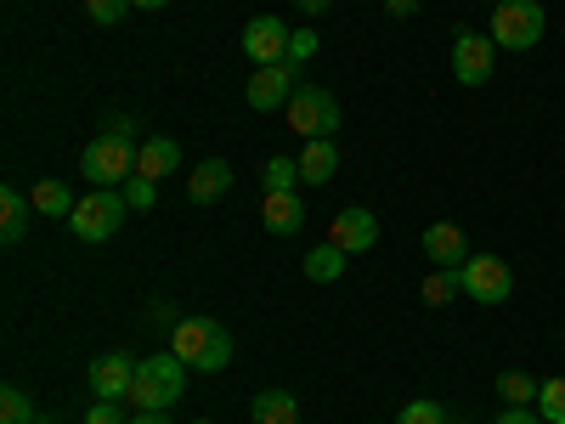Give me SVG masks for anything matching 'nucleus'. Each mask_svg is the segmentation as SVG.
I'll list each match as a JSON object with an SVG mask.
<instances>
[{"instance_id":"obj_28","label":"nucleus","mask_w":565,"mask_h":424,"mask_svg":"<svg viewBox=\"0 0 565 424\" xmlns=\"http://www.w3.org/2000/svg\"><path fill=\"white\" fill-rule=\"evenodd\" d=\"M396 424H447V418H441V402H430V396H413V402L396 413Z\"/></svg>"},{"instance_id":"obj_13","label":"nucleus","mask_w":565,"mask_h":424,"mask_svg":"<svg viewBox=\"0 0 565 424\" xmlns=\"http://www.w3.org/2000/svg\"><path fill=\"white\" fill-rule=\"evenodd\" d=\"M260 226L271 239H295L306 226V199L300 193H260Z\"/></svg>"},{"instance_id":"obj_30","label":"nucleus","mask_w":565,"mask_h":424,"mask_svg":"<svg viewBox=\"0 0 565 424\" xmlns=\"http://www.w3.org/2000/svg\"><path fill=\"white\" fill-rule=\"evenodd\" d=\"M311 57H317V34H311V29H300V34H289V63H300V68H306Z\"/></svg>"},{"instance_id":"obj_16","label":"nucleus","mask_w":565,"mask_h":424,"mask_svg":"<svg viewBox=\"0 0 565 424\" xmlns=\"http://www.w3.org/2000/svg\"><path fill=\"white\" fill-rule=\"evenodd\" d=\"M170 170H181V141L175 136H148L141 141V159H136V176L164 181Z\"/></svg>"},{"instance_id":"obj_38","label":"nucleus","mask_w":565,"mask_h":424,"mask_svg":"<svg viewBox=\"0 0 565 424\" xmlns=\"http://www.w3.org/2000/svg\"><path fill=\"white\" fill-rule=\"evenodd\" d=\"M199 424H204V418H199Z\"/></svg>"},{"instance_id":"obj_15","label":"nucleus","mask_w":565,"mask_h":424,"mask_svg":"<svg viewBox=\"0 0 565 424\" xmlns=\"http://www.w3.org/2000/svg\"><path fill=\"white\" fill-rule=\"evenodd\" d=\"M424 255H430L436 266H463L469 261V239L452 221H436V226H424Z\"/></svg>"},{"instance_id":"obj_17","label":"nucleus","mask_w":565,"mask_h":424,"mask_svg":"<svg viewBox=\"0 0 565 424\" xmlns=\"http://www.w3.org/2000/svg\"><path fill=\"white\" fill-rule=\"evenodd\" d=\"M226 187H232V165L226 159H204L193 176H186V199H193V204H215Z\"/></svg>"},{"instance_id":"obj_24","label":"nucleus","mask_w":565,"mask_h":424,"mask_svg":"<svg viewBox=\"0 0 565 424\" xmlns=\"http://www.w3.org/2000/svg\"><path fill=\"white\" fill-rule=\"evenodd\" d=\"M452 295H463V277H458V266H436L430 277H424V300H430V306H447Z\"/></svg>"},{"instance_id":"obj_2","label":"nucleus","mask_w":565,"mask_h":424,"mask_svg":"<svg viewBox=\"0 0 565 424\" xmlns=\"http://www.w3.org/2000/svg\"><path fill=\"white\" fill-rule=\"evenodd\" d=\"M181 396H186V362L175 351H153L148 362H136V385H130L136 413H170Z\"/></svg>"},{"instance_id":"obj_8","label":"nucleus","mask_w":565,"mask_h":424,"mask_svg":"<svg viewBox=\"0 0 565 424\" xmlns=\"http://www.w3.org/2000/svg\"><path fill=\"white\" fill-rule=\"evenodd\" d=\"M492 68H498V45H492V34L458 29V40H452V80H458V85H487Z\"/></svg>"},{"instance_id":"obj_31","label":"nucleus","mask_w":565,"mask_h":424,"mask_svg":"<svg viewBox=\"0 0 565 424\" xmlns=\"http://www.w3.org/2000/svg\"><path fill=\"white\" fill-rule=\"evenodd\" d=\"M85 424H125V413H119V402H90Z\"/></svg>"},{"instance_id":"obj_27","label":"nucleus","mask_w":565,"mask_h":424,"mask_svg":"<svg viewBox=\"0 0 565 424\" xmlns=\"http://www.w3.org/2000/svg\"><path fill=\"white\" fill-rule=\"evenodd\" d=\"M119 193H125V204H130V210H153V204H159V181H148V176H130V181L119 187Z\"/></svg>"},{"instance_id":"obj_10","label":"nucleus","mask_w":565,"mask_h":424,"mask_svg":"<svg viewBox=\"0 0 565 424\" xmlns=\"http://www.w3.org/2000/svg\"><path fill=\"white\" fill-rule=\"evenodd\" d=\"M85 380H90V396H97V402H130L136 362H130L125 351H103V357H90Z\"/></svg>"},{"instance_id":"obj_19","label":"nucleus","mask_w":565,"mask_h":424,"mask_svg":"<svg viewBox=\"0 0 565 424\" xmlns=\"http://www.w3.org/2000/svg\"><path fill=\"white\" fill-rule=\"evenodd\" d=\"M249 413H255V424H300V396H289V391H260V396L249 402Z\"/></svg>"},{"instance_id":"obj_21","label":"nucleus","mask_w":565,"mask_h":424,"mask_svg":"<svg viewBox=\"0 0 565 424\" xmlns=\"http://www.w3.org/2000/svg\"><path fill=\"white\" fill-rule=\"evenodd\" d=\"M260 193H300V159H266L260 165Z\"/></svg>"},{"instance_id":"obj_29","label":"nucleus","mask_w":565,"mask_h":424,"mask_svg":"<svg viewBox=\"0 0 565 424\" xmlns=\"http://www.w3.org/2000/svg\"><path fill=\"white\" fill-rule=\"evenodd\" d=\"M125 12H130V0H85V18H90V23H103V29L125 23Z\"/></svg>"},{"instance_id":"obj_18","label":"nucleus","mask_w":565,"mask_h":424,"mask_svg":"<svg viewBox=\"0 0 565 424\" xmlns=\"http://www.w3.org/2000/svg\"><path fill=\"white\" fill-rule=\"evenodd\" d=\"M29 210L34 199H23L18 187H0V244H23V232H29Z\"/></svg>"},{"instance_id":"obj_7","label":"nucleus","mask_w":565,"mask_h":424,"mask_svg":"<svg viewBox=\"0 0 565 424\" xmlns=\"http://www.w3.org/2000/svg\"><path fill=\"white\" fill-rule=\"evenodd\" d=\"M289 130H300L306 141L334 136V130H340V103L328 97L322 85H300L295 97H289Z\"/></svg>"},{"instance_id":"obj_6","label":"nucleus","mask_w":565,"mask_h":424,"mask_svg":"<svg viewBox=\"0 0 565 424\" xmlns=\"http://www.w3.org/2000/svg\"><path fill=\"white\" fill-rule=\"evenodd\" d=\"M458 277H463V295L476 300V306H503V300L514 295V272H509V261H498V255H469V261L458 266Z\"/></svg>"},{"instance_id":"obj_36","label":"nucleus","mask_w":565,"mask_h":424,"mask_svg":"<svg viewBox=\"0 0 565 424\" xmlns=\"http://www.w3.org/2000/svg\"><path fill=\"white\" fill-rule=\"evenodd\" d=\"M130 424H170V418H164V413H136Z\"/></svg>"},{"instance_id":"obj_39","label":"nucleus","mask_w":565,"mask_h":424,"mask_svg":"<svg viewBox=\"0 0 565 424\" xmlns=\"http://www.w3.org/2000/svg\"><path fill=\"white\" fill-rule=\"evenodd\" d=\"M458 424H463V418H458Z\"/></svg>"},{"instance_id":"obj_32","label":"nucleus","mask_w":565,"mask_h":424,"mask_svg":"<svg viewBox=\"0 0 565 424\" xmlns=\"http://www.w3.org/2000/svg\"><path fill=\"white\" fill-rule=\"evenodd\" d=\"M498 424H543V413H532V407H503Z\"/></svg>"},{"instance_id":"obj_22","label":"nucleus","mask_w":565,"mask_h":424,"mask_svg":"<svg viewBox=\"0 0 565 424\" xmlns=\"http://www.w3.org/2000/svg\"><path fill=\"white\" fill-rule=\"evenodd\" d=\"M537 380H532V373H521V368H503L498 373V396H503V407H532L537 402Z\"/></svg>"},{"instance_id":"obj_4","label":"nucleus","mask_w":565,"mask_h":424,"mask_svg":"<svg viewBox=\"0 0 565 424\" xmlns=\"http://www.w3.org/2000/svg\"><path fill=\"white\" fill-rule=\"evenodd\" d=\"M125 215H130V204H125L119 187H97V193H85V199L74 204L68 232H74L79 244H108L114 232L125 226Z\"/></svg>"},{"instance_id":"obj_25","label":"nucleus","mask_w":565,"mask_h":424,"mask_svg":"<svg viewBox=\"0 0 565 424\" xmlns=\"http://www.w3.org/2000/svg\"><path fill=\"white\" fill-rule=\"evenodd\" d=\"M0 424H40L34 396H29V391H18V385H7V391H0Z\"/></svg>"},{"instance_id":"obj_14","label":"nucleus","mask_w":565,"mask_h":424,"mask_svg":"<svg viewBox=\"0 0 565 424\" xmlns=\"http://www.w3.org/2000/svg\"><path fill=\"white\" fill-rule=\"evenodd\" d=\"M340 170V148H334V136H317L306 141V153H300V187H328Z\"/></svg>"},{"instance_id":"obj_1","label":"nucleus","mask_w":565,"mask_h":424,"mask_svg":"<svg viewBox=\"0 0 565 424\" xmlns=\"http://www.w3.org/2000/svg\"><path fill=\"white\" fill-rule=\"evenodd\" d=\"M136 159H141V141H136V130H97L85 141V153H79V176L90 181V187H125L130 176H136Z\"/></svg>"},{"instance_id":"obj_35","label":"nucleus","mask_w":565,"mask_h":424,"mask_svg":"<svg viewBox=\"0 0 565 424\" xmlns=\"http://www.w3.org/2000/svg\"><path fill=\"white\" fill-rule=\"evenodd\" d=\"M130 7H136V12H164L170 0H130Z\"/></svg>"},{"instance_id":"obj_3","label":"nucleus","mask_w":565,"mask_h":424,"mask_svg":"<svg viewBox=\"0 0 565 424\" xmlns=\"http://www.w3.org/2000/svg\"><path fill=\"white\" fill-rule=\"evenodd\" d=\"M170 351H175L186 368H199V373H221V368L232 362V335H226L215 317H175Z\"/></svg>"},{"instance_id":"obj_9","label":"nucleus","mask_w":565,"mask_h":424,"mask_svg":"<svg viewBox=\"0 0 565 424\" xmlns=\"http://www.w3.org/2000/svg\"><path fill=\"white\" fill-rule=\"evenodd\" d=\"M295 91H300V63H271V68H255L244 97L255 114H271V108H289Z\"/></svg>"},{"instance_id":"obj_12","label":"nucleus","mask_w":565,"mask_h":424,"mask_svg":"<svg viewBox=\"0 0 565 424\" xmlns=\"http://www.w3.org/2000/svg\"><path fill=\"white\" fill-rule=\"evenodd\" d=\"M328 244H340L345 255H367L373 244H380V221H373V210L351 204L334 215V226H328Z\"/></svg>"},{"instance_id":"obj_5","label":"nucleus","mask_w":565,"mask_h":424,"mask_svg":"<svg viewBox=\"0 0 565 424\" xmlns=\"http://www.w3.org/2000/svg\"><path fill=\"white\" fill-rule=\"evenodd\" d=\"M543 29H548V18H543V7L537 0H503V7H492V45L498 52H532V45L543 40Z\"/></svg>"},{"instance_id":"obj_11","label":"nucleus","mask_w":565,"mask_h":424,"mask_svg":"<svg viewBox=\"0 0 565 424\" xmlns=\"http://www.w3.org/2000/svg\"><path fill=\"white\" fill-rule=\"evenodd\" d=\"M289 34H295V29H282V18H249V29H244V57H249L255 68L289 63Z\"/></svg>"},{"instance_id":"obj_37","label":"nucleus","mask_w":565,"mask_h":424,"mask_svg":"<svg viewBox=\"0 0 565 424\" xmlns=\"http://www.w3.org/2000/svg\"><path fill=\"white\" fill-rule=\"evenodd\" d=\"M492 7H503V0H492Z\"/></svg>"},{"instance_id":"obj_33","label":"nucleus","mask_w":565,"mask_h":424,"mask_svg":"<svg viewBox=\"0 0 565 424\" xmlns=\"http://www.w3.org/2000/svg\"><path fill=\"white\" fill-rule=\"evenodd\" d=\"M418 7H424V0H385V12H391V18H413Z\"/></svg>"},{"instance_id":"obj_26","label":"nucleus","mask_w":565,"mask_h":424,"mask_svg":"<svg viewBox=\"0 0 565 424\" xmlns=\"http://www.w3.org/2000/svg\"><path fill=\"white\" fill-rule=\"evenodd\" d=\"M537 413H543V424H565V380H543Z\"/></svg>"},{"instance_id":"obj_34","label":"nucleus","mask_w":565,"mask_h":424,"mask_svg":"<svg viewBox=\"0 0 565 424\" xmlns=\"http://www.w3.org/2000/svg\"><path fill=\"white\" fill-rule=\"evenodd\" d=\"M295 7H300L306 18H317V12H328V7H334V0H295Z\"/></svg>"},{"instance_id":"obj_23","label":"nucleus","mask_w":565,"mask_h":424,"mask_svg":"<svg viewBox=\"0 0 565 424\" xmlns=\"http://www.w3.org/2000/svg\"><path fill=\"white\" fill-rule=\"evenodd\" d=\"M345 261H351V255H345L340 244H317V250L306 255V277H311V283H334V277H345Z\"/></svg>"},{"instance_id":"obj_20","label":"nucleus","mask_w":565,"mask_h":424,"mask_svg":"<svg viewBox=\"0 0 565 424\" xmlns=\"http://www.w3.org/2000/svg\"><path fill=\"white\" fill-rule=\"evenodd\" d=\"M74 187L68 181H57V176H45V181H34V210L40 215H57V221H68L74 215Z\"/></svg>"}]
</instances>
